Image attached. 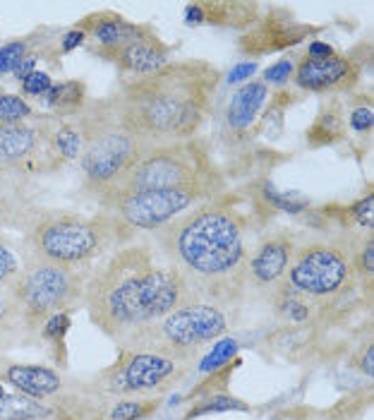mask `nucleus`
Listing matches in <instances>:
<instances>
[{
  "label": "nucleus",
  "instance_id": "nucleus-1",
  "mask_svg": "<svg viewBox=\"0 0 374 420\" xmlns=\"http://www.w3.org/2000/svg\"><path fill=\"white\" fill-rule=\"evenodd\" d=\"M255 221L233 188L149 235L163 262L175 266L204 303L233 313L245 303V269Z\"/></svg>",
  "mask_w": 374,
  "mask_h": 420
},
{
  "label": "nucleus",
  "instance_id": "nucleus-2",
  "mask_svg": "<svg viewBox=\"0 0 374 420\" xmlns=\"http://www.w3.org/2000/svg\"><path fill=\"white\" fill-rule=\"evenodd\" d=\"M199 301L182 274L163 262L147 238L118 245L87 276L82 308L106 339L118 343L175 308Z\"/></svg>",
  "mask_w": 374,
  "mask_h": 420
},
{
  "label": "nucleus",
  "instance_id": "nucleus-3",
  "mask_svg": "<svg viewBox=\"0 0 374 420\" xmlns=\"http://www.w3.org/2000/svg\"><path fill=\"white\" fill-rule=\"evenodd\" d=\"M224 70L207 58H173L109 94L118 118L149 147L199 137L216 113Z\"/></svg>",
  "mask_w": 374,
  "mask_h": 420
},
{
  "label": "nucleus",
  "instance_id": "nucleus-4",
  "mask_svg": "<svg viewBox=\"0 0 374 420\" xmlns=\"http://www.w3.org/2000/svg\"><path fill=\"white\" fill-rule=\"evenodd\" d=\"M77 120L84 135V149L77 161L82 195L99 205L123 183L149 144H144L123 125L109 94L89 99Z\"/></svg>",
  "mask_w": 374,
  "mask_h": 420
},
{
  "label": "nucleus",
  "instance_id": "nucleus-5",
  "mask_svg": "<svg viewBox=\"0 0 374 420\" xmlns=\"http://www.w3.org/2000/svg\"><path fill=\"white\" fill-rule=\"evenodd\" d=\"M22 245L29 257L89 271L94 262L111 254L120 243L111 219L99 209L82 214L41 207L22 231Z\"/></svg>",
  "mask_w": 374,
  "mask_h": 420
},
{
  "label": "nucleus",
  "instance_id": "nucleus-6",
  "mask_svg": "<svg viewBox=\"0 0 374 420\" xmlns=\"http://www.w3.org/2000/svg\"><path fill=\"white\" fill-rule=\"evenodd\" d=\"M158 188H204L214 195H224L231 183L216 156V144L207 135H199L185 142L149 147L116 190Z\"/></svg>",
  "mask_w": 374,
  "mask_h": 420
},
{
  "label": "nucleus",
  "instance_id": "nucleus-7",
  "mask_svg": "<svg viewBox=\"0 0 374 420\" xmlns=\"http://www.w3.org/2000/svg\"><path fill=\"white\" fill-rule=\"evenodd\" d=\"M358 240L360 235L339 231H321L300 240L283 284L312 301L319 310L353 296V291H358L353 271Z\"/></svg>",
  "mask_w": 374,
  "mask_h": 420
},
{
  "label": "nucleus",
  "instance_id": "nucleus-8",
  "mask_svg": "<svg viewBox=\"0 0 374 420\" xmlns=\"http://www.w3.org/2000/svg\"><path fill=\"white\" fill-rule=\"evenodd\" d=\"M231 332V313L204 301H189L161 320L139 327L118 343L128 351H149L194 365L211 343Z\"/></svg>",
  "mask_w": 374,
  "mask_h": 420
},
{
  "label": "nucleus",
  "instance_id": "nucleus-9",
  "mask_svg": "<svg viewBox=\"0 0 374 420\" xmlns=\"http://www.w3.org/2000/svg\"><path fill=\"white\" fill-rule=\"evenodd\" d=\"M219 197L204 188H158V190H116L97 209L111 219L118 243H132L151 235L202 202Z\"/></svg>",
  "mask_w": 374,
  "mask_h": 420
},
{
  "label": "nucleus",
  "instance_id": "nucleus-10",
  "mask_svg": "<svg viewBox=\"0 0 374 420\" xmlns=\"http://www.w3.org/2000/svg\"><path fill=\"white\" fill-rule=\"evenodd\" d=\"M89 271L72 269L39 257L24 259V269L12 286L17 303H20L24 327L29 339H36V332L50 315L55 313H77L84 298Z\"/></svg>",
  "mask_w": 374,
  "mask_h": 420
},
{
  "label": "nucleus",
  "instance_id": "nucleus-11",
  "mask_svg": "<svg viewBox=\"0 0 374 420\" xmlns=\"http://www.w3.org/2000/svg\"><path fill=\"white\" fill-rule=\"evenodd\" d=\"M118 358L109 367L87 379V387L94 394L111 399L163 397L175 389L192 367L149 351H128V348H118Z\"/></svg>",
  "mask_w": 374,
  "mask_h": 420
},
{
  "label": "nucleus",
  "instance_id": "nucleus-12",
  "mask_svg": "<svg viewBox=\"0 0 374 420\" xmlns=\"http://www.w3.org/2000/svg\"><path fill=\"white\" fill-rule=\"evenodd\" d=\"M53 116L36 113L31 120L0 125V193L31 197L41 178L50 176L46 139Z\"/></svg>",
  "mask_w": 374,
  "mask_h": 420
},
{
  "label": "nucleus",
  "instance_id": "nucleus-13",
  "mask_svg": "<svg viewBox=\"0 0 374 420\" xmlns=\"http://www.w3.org/2000/svg\"><path fill=\"white\" fill-rule=\"evenodd\" d=\"M374 70V43L370 36L360 39L353 48L339 50L324 58H312L307 53H297V63L290 77V87L302 97H348L358 92L365 75Z\"/></svg>",
  "mask_w": 374,
  "mask_h": 420
},
{
  "label": "nucleus",
  "instance_id": "nucleus-14",
  "mask_svg": "<svg viewBox=\"0 0 374 420\" xmlns=\"http://www.w3.org/2000/svg\"><path fill=\"white\" fill-rule=\"evenodd\" d=\"M326 29V24L300 20L297 12L286 3H266L259 22L236 39V48L240 55L255 63L264 55H278L300 48L302 43L317 39Z\"/></svg>",
  "mask_w": 374,
  "mask_h": 420
},
{
  "label": "nucleus",
  "instance_id": "nucleus-15",
  "mask_svg": "<svg viewBox=\"0 0 374 420\" xmlns=\"http://www.w3.org/2000/svg\"><path fill=\"white\" fill-rule=\"evenodd\" d=\"M297 245H300V235L293 228H264L257 243L250 245V254H247L245 296L269 301V296L286 281Z\"/></svg>",
  "mask_w": 374,
  "mask_h": 420
},
{
  "label": "nucleus",
  "instance_id": "nucleus-16",
  "mask_svg": "<svg viewBox=\"0 0 374 420\" xmlns=\"http://www.w3.org/2000/svg\"><path fill=\"white\" fill-rule=\"evenodd\" d=\"M0 382L24 397L53 406L55 411L72 397L75 387H77V382L67 379L58 367L46 365V362L20 360H5V365L0 367Z\"/></svg>",
  "mask_w": 374,
  "mask_h": 420
},
{
  "label": "nucleus",
  "instance_id": "nucleus-17",
  "mask_svg": "<svg viewBox=\"0 0 374 420\" xmlns=\"http://www.w3.org/2000/svg\"><path fill=\"white\" fill-rule=\"evenodd\" d=\"M240 200L245 202L247 212H250L252 221H255L257 231L271 226L276 216H305L312 209V202L305 195L295 193V190H281L271 181V176H257L250 181L240 183L236 188Z\"/></svg>",
  "mask_w": 374,
  "mask_h": 420
},
{
  "label": "nucleus",
  "instance_id": "nucleus-18",
  "mask_svg": "<svg viewBox=\"0 0 374 420\" xmlns=\"http://www.w3.org/2000/svg\"><path fill=\"white\" fill-rule=\"evenodd\" d=\"M264 5L262 0H189L182 8V22L189 29L214 27L240 36L259 22Z\"/></svg>",
  "mask_w": 374,
  "mask_h": 420
},
{
  "label": "nucleus",
  "instance_id": "nucleus-19",
  "mask_svg": "<svg viewBox=\"0 0 374 420\" xmlns=\"http://www.w3.org/2000/svg\"><path fill=\"white\" fill-rule=\"evenodd\" d=\"M173 53H175L173 43L163 41L158 29L154 24H149V29L144 34H139L137 39H132L125 46L109 53L104 63H111L118 70L120 80H132L163 68L166 63L173 60Z\"/></svg>",
  "mask_w": 374,
  "mask_h": 420
},
{
  "label": "nucleus",
  "instance_id": "nucleus-20",
  "mask_svg": "<svg viewBox=\"0 0 374 420\" xmlns=\"http://www.w3.org/2000/svg\"><path fill=\"white\" fill-rule=\"evenodd\" d=\"M75 24L87 31L84 50L99 60H104L109 53L118 50L120 46H125L128 41L137 39L139 34H144V31L149 29V22L128 20L123 12H116V10L89 12V15L79 17Z\"/></svg>",
  "mask_w": 374,
  "mask_h": 420
},
{
  "label": "nucleus",
  "instance_id": "nucleus-21",
  "mask_svg": "<svg viewBox=\"0 0 374 420\" xmlns=\"http://www.w3.org/2000/svg\"><path fill=\"white\" fill-rule=\"evenodd\" d=\"M309 214L319 219L321 231H339V233H355L363 235L374 231V188H365V193L353 202H346V205H321V207H312Z\"/></svg>",
  "mask_w": 374,
  "mask_h": 420
},
{
  "label": "nucleus",
  "instance_id": "nucleus-22",
  "mask_svg": "<svg viewBox=\"0 0 374 420\" xmlns=\"http://www.w3.org/2000/svg\"><path fill=\"white\" fill-rule=\"evenodd\" d=\"M305 144L312 151L336 149L348 144L343 97H324L319 101L317 116L305 130Z\"/></svg>",
  "mask_w": 374,
  "mask_h": 420
},
{
  "label": "nucleus",
  "instance_id": "nucleus-23",
  "mask_svg": "<svg viewBox=\"0 0 374 420\" xmlns=\"http://www.w3.org/2000/svg\"><path fill=\"white\" fill-rule=\"evenodd\" d=\"M346 108V127H348V147L358 161L372 151L374 139V94L372 89H358V92L343 97Z\"/></svg>",
  "mask_w": 374,
  "mask_h": 420
},
{
  "label": "nucleus",
  "instance_id": "nucleus-24",
  "mask_svg": "<svg viewBox=\"0 0 374 420\" xmlns=\"http://www.w3.org/2000/svg\"><path fill=\"white\" fill-rule=\"evenodd\" d=\"M84 149V135H82V125L77 118L58 120L53 118L46 139V158L50 176L60 173L62 168L75 166Z\"/></svg>",
  "mask_w": 374,
  "mask_h": 420
},
{
  "label": "nucleus",
  "instance_id": "nucleus-25",
  "mask_svg": "<svg viewBox=\"0 0 374 420\" xmlns=\"http://www.w3.org/2000/svg\"><path fill=\"white\" fill-rule=\"evenodd\" d=\"M89 85L79 77H65L60 82H53V87L48 89V94L39 101V111L48 113V116L67 120L77 118L89 104Z\"/></svg>",
  "mask_w": 374,
  "mask_h": 420
},
{
  "label": "nucleus",
  "instance_id": "nucleus-26",
  "mask_svg": "<svg viewBox=\"0 0 374 420\" xmlns=\"http://www.w3.org/2000/svg\"><path fill=\"white\" fill-rule=\"evenodd\" d=\"M60 31L62 29L58 27H36L29 34L15 36V39L0 43V77H8V75L12 77V72L22 65V60H27L31 53L58 41Z\"/></svg>",
  "mask_w": 374,
  "mask_h": 420
},
{
  "label": "nucleus",
  "instance_id": "nucleus-27",
  "mask_svg": "<svg viewBox=\"0 0 374 420\" xmlns=\"http://www.w3.org/2000/svg\"><path fill=\"white\" fill-rule=\"evenodd\" d=\"M305 99L300 92H295L293 87H283V89H274L269 94V101H266L262 116H259L257 123V132L259 139H276L283 135V127H286V116L293 106H297Z\"/></svg>",
  "mask_w": 374,
  "mask_h": 420
},
{
  "label": "nucleus",
  "instance_id": "nucleus-28",
  "mask_svg": "<svg viewBox=\"0 0 374 420\" xmlns=\"http://www.w3.org/2000/svg\"><path fill=\"white\" fill-rule=\"evenodd\" d=\"M161 409V397L154 399H111L101 397L94 409V420H147Z\"/></svg>",
  "mask_w": 374,
  "mask_h": 420
},
{
  "label": "nucleus",
  "instance_id": "nucleus-29",
  "mask_svg": "<svg viewBox=\"0 0 374 420\" xmlns=\"http://www.w3.org/2000/svg\"><path fill=\"white\" fill-rule=\"evenodd\" d=\"M266 303L271 305V310H274V315L278 320H283L286 324H314L317 313H319V308H317L312 301L295 294L286 284L278 286Z\"/></svg>",
  "mask_w": 374,
  "mask_h": 420
},
{
  "label": "nucleus",
  "instance_id": "nucleus-30",
  "mask_svg": "<svg viewBox=\"0 0 374 420\" xmlns=\"http://www.w3.org/2000/svg\"><path fill=\"white\" fill-rule=\"evenodd\" d=\"M55 416L53 406L24 397L0 382V420H50Z\"/></svg>",
  "mask_w": 374,
  "mask_h": 420
},
{
  "label": "nucleus",
  "instance_id": "nucleus-31",
  "mask_svg": "<svg viewBox=\"0 0 374 420\" xmlns=\"http://www.w3.org/2000/svg\"><path fill=\"white\" fill-rule=\"evenodd\" d=\"M29 332L12 289H0V351L29 343Z\"/></svg>",
  "mask_w": 374,
  "mask_h": 420
},
{
  "label": "nucleus",
  "instance_id": "nucleus-32",
  "mask_svg": "<svg viewBox=\"0 0 374 420\" xmlns=\"http://www.w3.org/2000/svg\"><path fill=\"white\" fill-rule=\"evenodd\" d=\"M187 406L189 409L182 413V420H197L204 416H219V413H231V411H243V413L252 411V406L245 399L231 394V389L209 394V397H202L197 401H189Z\"/></svg>",
  "mask_w": 374,
  "mask_h": 420
},
{
  "label": "nucleus",
  "instance_id": "nucleus-33",
  "mask_svg": "<svg viewBox=\"0 0 374 420\" xmlns=\"http://www.w3.org/2000/svg\"><path fill=\"white\" fill-rule=\"evenodd\" d=\"M39 212L41 207L31 197L0 193V233H8V228H20V231H24Z\"/></svg>",
  "mask_w": 374,
  "mask_h": 420
},
{
  "label": "nucleus",
  "instance_id": "nucleus-34",
  "mask_svg": "<svg viewBox=\"0 0 374 420\" xmlns=\"http://www.w3.org/2000/svg\"><path fill=\"white\" fill-rule=\"evenodd\" d=\"M70 327H72V313H55V315H50L39 327V332H36V339H41L46 343L50 355H53V360L58 362V365H65L67 362L65 339L70 334Z\"/></svg>",
  "mask_w": 374,
  "mask_h": 420
},
{
  "label": "nucleus",
  "instance_id": "nucleus-35",
  "mask_svg": "<svg viewBox=\"0 0 374 420\" xmlns=\"http://www.w3.org/2000/svg\"><path fill=\"white\" fill-rule=\"evenodd\" d=\"M353 271L355 284L363 291V298L372 301L374 294V231L360 235L358 245H355L353 254Z\"/></svg>",
  "mask_w": 374,
  "mask_h": 420
},
{
  "label": "nucleus",
  "instance_id": "nucleus-36",
  "mask_svg": "<svg viewBox=\"0 0 374 420\" xmlns=\"http://www.w3.org/2000/svg\"><path fill=\"white\" fill-rule=\"evenodd\" d=\"M24 252L22 240H15L10 233H0V289H12L24 269Z\"/></svg>",
  "mask_w": 374,
  "mask_h": 420
},
{
  "label": "nucleus",
  "instance_id": "nucleus-37",
  "mask_svg": "<svg viewBox=\"0 0 374 420\" xmlns=\"http://www.w3.org/2000/svg\"><path fill=\"white\" fill-rule=\"evenodd\" d=\"M236 358H240V341L231 339V336H221L216 343H211V346L199 355L197 362H194L192 367H194V372L202 377V375L219 370V367L228 365V362H233Z\"/></svg>",
  "mask_w": 374,
  "mask_h": 420
},
{
  "label": "nucleus",
  "instance_id": "nucleus-38",
  "mask_svg": "<svg viewBox=\"0 0 374 420\" xmlns=\"http://www.w3.org/2000/svg\"><path fill=\"white\" fill-rule=\"evenodd\" d=\"M39 113V108L31 106L27 99H22L17 92L0 87V125H15L31 120Z\"/></svg>",
  "mask_w": 374,
  "mask_h": 420
},
{
  "label": "nucleus",
  "instance_id": "nucleus-39",
  "mask_svg": "<svg viewBox=\"0 0 374 420\" xmlns=\"http://www.w3.org/2000/svg\"><path fill=\"white\" fill-rule=\"evenodd\" d=\"M295 63H297V53H295V50H288L286 55H281V58L274 63V65H269L266 70H262L259 80H262L269 89L290 87V77H293Z\"/></svg>",
  "mask_w": 374,
  "mask_h": 420
},
{
  "label": "nucleus",
  "instance_id": "nucleus-40",
  "mask_svg": "<svg viewBox=\"0 0 374 420\" xmlns=\"http://www.w3.org/2000/svg\"><path fill=\"white\" fill-rule=\"evenodd\" d=\"M53 75H50V70H34L31 75H27L22 82H20V97L27 99L31 106H39V101L46 97L48 89L53 87Z\"/></svg>",
  "mask_w": 374,
  "mask_h": 420
},
{
  "label": "nucleus",
  "instance_id": "nucleus-41",
  "mask_svg": "<svg viewBox=\"0 0 374 420\" xmlns=\"http://www.w3.org/2000/svg\"><path fill=\"white\" fill-rule=\"evenodd\" d=\"M84 46H87V31L79 29L77 24H72V27H67V29L60 31V36H58V53H60V58H62V55L75 53V50H79Z\"/></svg>",
  "mask_w": 374,
  "mask_h": 420
},
{
  "label": "nucleus",
  "instance_id": "nucleus-42",
  "mask_svg": "<svg viewBox=\"0 0 374 420\" xmlns=\"http://www.w3.org/2000/svg\"><path fill=\"white\" fill-rule=\"evenodd\" d=\"M351 362H353V367H358V370L365 375V377H372L374 375V343L370 336L355 348Z\"/></svg>",
  "mask_w": 374,
  "mask_h": 420
},
{
  "label": "nucleus",
  "instance_id": "nucleus-43",
  "mask_svg": "<svg viewBox=\"0 0 374 420\" xmlns=\"http://www.w3.org/2000/svg\"><path fill=\"white\" fill-rule=\"evenodd\" d=\"M250 75H257V63H240L238 68L231 70V75H228V77H226V72H224V82H228V85H236V82L240 80L245 85V82L252 80Z\"/></svg>",
  "mask_w": 374,
  "mask_h": 420
},
{
  "label": "nucleus",
  "instance_id": "nucleus-44",
  "mask_svg": "<svg viewBox=\"0 0 374 420\" xmlns=\"http://www.w3.org/2000/svg\"><path fill=\"white\" fill-rule=\"evenodd\" d=\"M5 360H8V358H5V353H3V351H0V367H3V365H5Z\"/></svg>",
  "mask_w": 374,
  "mask_h": 420
}]
</instances>
